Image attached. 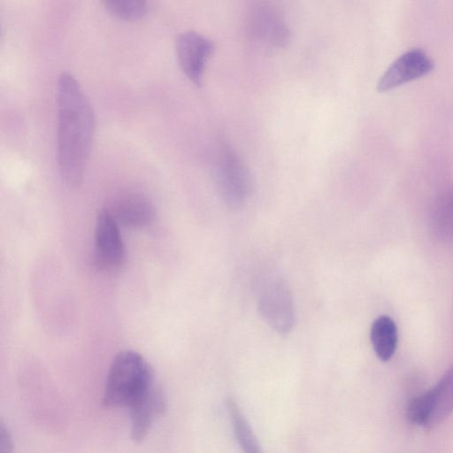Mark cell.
Returning a JSON list of instances; mask_svg holds the SVG:
<instances>
[{"label": "cell", "instance_id": "1", "mask_svg": "<svg viewBox=\"0 0 453 453\" xmlns=\"http://www.w3.org/2000/svg\"><path fill=\"white\" fill-rule=\"evenodd\" d=\"M58 164L62 180L71 188L82 181L89 157L96 118L77 80L63 73L58 81Z\"/></svg>", "mask_w": 453, "mask_h": 453}, {"label": "cell", "instance_id": "2", "mask_svg": "<svg viewBox=\"0 0 453 453\" xmlns=\"http://www.w3.org/2000/svg\"><path fill=\"white\" fill-rule=\"evenodd\" d=\"M155 387L154 372L147 360L134 350H122L114 357L108 371L102 405L129 410Z\"/></svg>", "mask_w": 453, "mask_h": 453}, {"label": "cell", "instance_id": "3", "mask_svg": "<svg viewBox=\"0 0 453 453\" xmlns=\"http://www.w3.org/2000/svg\"><path fill=\"white\" fill-rule=\"evenodd\" d=\"M214 175L222 201L231 209L241 207L251 190L250 173L238 154L226 142L219 141L216 150Z\"/></svg>", "mask_w": 453, "mask_h": 453}, {"label": "cell", "instance_id": "4", "mask_svg": "<svg viewBox=\"0 0 453 453\" xmlns=\"http://www.w3.org/2000/svg\"><path fill=\"white\" fill-rule=\"evenodd\" d=\"M250 36L263 46L283 48L290 41V31L280 10L270 0H250L247 12Z\"/></svg>", "mask_w": 453, "mask_h": 453}, {"label": "cell", "instance_id": "5", "mask_svg": "<svg viewBox=\"0 0 453 453\" xmlns=\"http://www.w3.org/2000/svg\"><path fill=\"white\" fill-rule=\"evenodd\" d=\"M125 245L119 223L108 209H101L96 219L94 263L99 270H113L125 260Z\"/></svg>", "mask_w": 453, "mask_h": 453}, {"label": "cell", "instance_id": "6", "mask_svg": "<svg viewBox=\"0 0 453 453\" xmlns=\"http://www.w3.org/2000/svg\"><path fill=\"white\" fill-rule=\"evenodd\" d=\"M259 311L267 323L286 334L294 324L295 311L290 292L282 280L265 282L258 297Z\"/></svg>", "mask_w": 453, "mask_h": 453}, {"label": "cell", "instance_id": "7", "mask_svg": "<svg viewBox=\"0 0 453 453\" xmlns=\"http://www.w3.org/2000/svg\"><path fill=\"white\" fill-rule=\"evenodd\" d=\"M175 50L183 73L195 85L200 86L207 60L214 50L213 42L196 32L187 31L178 36Z\"/></svg>", "mask_w": 453, "mask_h": 453}, {"label": "cell", "instance_id": "8", "mask_svg": "<svg viewBox=\"0 0 453 453\" xmlns=\"http://www.w3.org/2000/svg\"><path fill=\"white\" fill-rule=\"evenodd\" d=\"M434 62L420 49L411 50L397 58L380 77L377 89L386 92L429 73Z\"/></svg>", "mask_w": 453, "mask_h": 453}, {"label": "cell", "instance_id": "9", "mask_svg": "<svg viewBox=\"0 0 453 453\" xmlns=\"http://www.w3.org/2000/svg\"><path fill=\"white\" fill-rule=\"evenodd\" d=\"M117 222L131 228H142L150 225L155 219V208L143 194L127 191L119 195L111 211Z\"/></svg>", "mask_w": 453, "mask_h": 453}, {"label": "cell", "instance_id": "10", "mask_svg": "<svg viewBox=\"0 0 453 453\" xmlns=\"http://www.w3.org/2000/svg\"><path fill=\"white\" fill-rule=\"evenodd\" d=\"M166 409V399L157 386L140 403L129 409L130 437L135 442L142 441L150 433L157 418Z\"/></svg>", "mask_w": 453, "mask_h": 453}, {"label": "cell", "instance_id": "11", "mask_svg": "<svg viewBox=\"0 0 453 453\" xmlns=\"http://www.w3.org/2000/svg\"><path fill=\"white\" fill-rule=\"evenodd\" d=\"M426 394L431 403L426 427L432 428L441 423L453 411V365Z\"/></svg>", "mask_w": 453, "mask_h": 453}, {"label": "cell", "instance_id": "12", "mask_svg": "<svg viewBox=\"0 0 453 453\" xmlns=\"http://www.w3.org/2000/svg\"><path fill=\"white\" fill-rule=\"evenodd\" d=\"M370 338L376 356L383 362L388 361L397 348L398 332L395 321L387 315L378 317L372 325Z\"/></svg>", "mask_w": 453, "mask_h": 453}, {"label": "cell", "instance_id": "13", "mask_svg": "<svg viewBox=\"0 0 453 453\" xmlns=\"http://www.w3.org/2000/svg\"><path fill=\"white\" fill-rule=\"evenodd\" d=\"M226 404L231 416L234 433L241 448L248 453L262 451L255 434L236 402L229 398Z\"/></svg>", "mask_w": 453, "mask_h": 453}, {"label": "cell", "instance_id": "14", "mask_svg": "<svg viewBox=\"0 0 453 453\" xmlns=\"http://www.w3.org/2000/svg\"><path fill=\"white\" fill-rule=\"evenodd\" d=\"M432 224L441 237L453 239V191H449L436 201Z\"/></svg>", "mask_w": 453, "mask_h": 453}, {"label": "cell", "instance_id": "15", "mask_svg": "<svg viewBox=\"0 0 453 453\" xmlns=\"http://www.w3.org/2000/svg\"><path fill=\"white\" fill-rule=\"evenodd\" d=\"M115 18L125 21L142 19L147 12L146 0H100Z\"/></svg>", "mask_w": 453, "mask_h": 453}, {"label": "cell", "instance_id": "16", "mask_svg": "<svg viewBox=\"0 0 453 453\" xmlns=\"http://www.w3.org/2000/svg\"><path fill=\"white\" fill-rule=\"evenodd\" d=\"M13 450V444L10 432L6 426L1 422L0 424V452L9 453Z\"/></svg>", "mask_w": 453, "mask_h": 453}]
</instances>
